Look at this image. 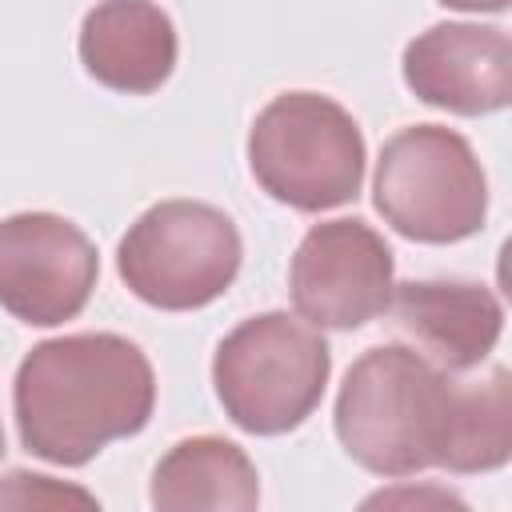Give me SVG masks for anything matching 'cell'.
Returning a JSON list of instances; mask_svg holds the SVG:
<instances>
[{
	"mask_svg": "<svg viewBox=\"0 0 512 512\" xmlns=\"http://www.w3.org/2000/svg\"><path fill=\"white\" fill-rule=\"evenodd\" d=\"M84 72L124 96L156 92L176 68V24L156 0H96L80 24Z\"/></svg>",
	"mask_w": 512,
	"mask_h": 512,
	"instance_id": "11",
	"label": "cell"
},
{
	"mask_svg": "<svg viewBox=\"0 0 512 512\" xmlns=\"http://www.w3.org/2000/svg\"><path fill=\"white\" fill-rule=\"evenodd\" d=\"M152 408V364L140 344L116 332L40 340L20 360L12 384L20 444L60 468H80L112 440L136 436Z\"/></svg>",
	"mask_w": 512,
	"mask_h": 512,
	"instance_id": "1",
	"label": "cell"
},
{
	"mask_svg": "<svg viewBox=\"0 0 512 512\" xmlns=\"http://www.w3.org/2000/svg\"><path fill=\"white\" fill-rule=\"evenodd\" d=\"M372 204L404 240L456 244L484 228L488 176L460 132L408 124L380 148Z\"/></svg>",
	"mask_w": 512,
	"mask_h": 512,
	"instance_id": "5",
	"label": "cell"
},
{
	"mask_svg": "<svg viewBox=\"0 0 512 512\" xmlns=\"http://www.w3.org/2000/svg\"><path fill=\"white\" fill-rule=\"evenodd\" d=\"M456 392L424 352L376 344L352 360L336 396V436L344 452L388 480L444 468L456 424Z\"/></svg>",
	"mask_w": 512,
	"mask_h": 512,
	"instance_id": "2",
	"label": "cell"
},
{
	"mask_svg": "<svg viewBox=\"0 0 512 512\" xmlns=\"http://www.w3.org/2000/svg\"><path fill=\"white\" fill-rule=\"evenodd\" d=\"M512 456V376L508 368H492L476 384H460L456 392V424L444 468L456 476L496 472Z\"/></svg>",
	"mask_w": 512,
	"mask_h": 512,
	"instance_id": "13",
	"label": "cell"
},
{
	"mask_svg": "<svg viewBox=\"0 0 512 512\" xmlns=\"http://www.w3.org/2000/svg\"><path fill=\"white\" fill-rule=\"evenodd\" d=\"M388 312L396 328L444 372H468L492 356L504 332V304L476 280H404L392 284Z\"/></svg>",
	"mask_w": 512,
	"mask_h": 512,
	"instance_id": "10",
	"label": "cell"
},
{
	"mask_svg": "<svg viewBox=\"0 0 512 512\" xmlns=\"http://www.w3.org/2000/svg\"><path fill=\"white\" fill-rule=\"evenodd\" d=\"M240 260L244 244L232 216L204 200L152 204L116 248V272L128 292L160 312H192L220 300Z\"/></svg>",
	"mask_w": 512,
	"mask_h": 512,
	"instance_id": "6",
	"label": "cell"
},
{
	"mask_svg": "<svg viewBox=\"0 0 512 512\" xmlns=\"http://www.w3.org/2000/svg\"><path fill=\"white\" fill-rule=\"evenodd\" d=\"M100 276L96 244L56 212L0 220V308L24 324L52 328L84 312Z\"/></svg>",
	"mask_w": 512,
	"mask_h": 512,
	"instance_id": "8",
	"label": "cell"
},
{
	"mask_svg": "<svg viewBox=\"0 0 512 512\" xmlns=\"http://www.w3.org/2000/svg\"><path fill=\"white\" fill-rule=\"evenodd\" d=\"M444 8H456V12H504L508 0H440Z\"/></svg>",
	"mask_w": 512,
	"mask_h": 512,
	"instance_id": "16",
	"label": "cell"
},
{
	"mask_svg": "<svg viewBox=\"0 0 512 512\" xmlns=\"http://www.w3.org/2000/svg\"><path fill=\"white\" fill-rule=\"evenodd\" d=\"M0 456H4V424H0Z\"/></svg>",
	"mask_w": 512,
	"mask_h": 512,
	"instance_id": "17",
	"label": "cell"
},
{
	"mask_svg": "<svg viewBox=\"0 0 512 512\" xmlns=\"http://www.w3.org/2000/svg\"><path fill=\"white\" fill-rule=\"evenodd\" d=\"M392 248L364 220H324L304 232L288 264V296L312 328L352 332L388 312Z\"/></svg>",
	"mask_w": 512,
	"mask_h": 512,
	"instance_id": "7",
	"label": "cell"
},
{
	"mask_svg": "<svg viewBox=\"0 0 512 512\" xmlns=\"http://www.w3.org/2000/svg\"><path fill=\"white\" fill-rule=\"evenodd\" d=\"M60 504H80V508H100V500L84 488H68L52 476L36 472H8L0 480V508H60Z\"/></svg>",
	"mask_w": 512,
	"mask_h": 512,
	"instance_id": "14",
	"label": "cell"
},
{
	"mask_svg": "<svg viewBox=\"0 0 512 512\" xmlns=\"http://www.w3.org/2000/svg\"><path fill=\"white\" fill-rule=\"evenodd\" d=\"M332 348L300 316L260 312L236 324L212 356V384L224 416L252 436L300 428L324 400Z\"/></svg>",
	"mask_w": 512,
	"mask_h": 512,
	"instance_id": "3",
	"label": "cell"
},
{
	"mask_svg": "<svg viewBox=\"0 0 512 512\" xmlns=\"http://www.w3.org/2000/svg\"><path fill=\"white\" fill-rule=\"evenodd\" d=\"M364 164L368 148L360 124L344 104L320 92H280L248 128V168L256 184L296 212L356 200Z\"/></svg>",
	"mask_w": 512,
	"mask_h": 512,
	"instance_id": "4",
	"label": "cell"
},
{
	"mask_svg": "<svg viewBox=\"0 0 512 512\" xmlns=\"http://www.w3.org/2000/svg\"><path fill=\"white\" fill-rule=\"evenodd\" d=\"M452 504V508H464V500L456 492H444V488H428V492H412V488H400V492H376L364 500V508H376V504Z\"/></svg>",
	"mask_w": 512,
	"mask_h": 512,
	"instance_id": "15",
	"label": "cell"
},
{
	"mask_svg": "<svg viewBox=\"0 0 512 512\" xmlns=\"http://www.w3.org/2000/svg\"><path fill=\"white\" fill-rule=\"evenodd\" d=\"M400 72L416 100L456 116H488L512 100V40L496 24H432L408 40Z\"/></svg>",
	"mask_w": 512,
	"mask_h": 512,
	"instance_id": "9",
	"label": "cell"
},
{
	"mask_svg": "<svg viewBox=\"0 0 512 512\" xmlns=\"http://www.w3.org/2000/svg\"><path fill=\"white\" fill-rule=\"evenodd\" d=\"M148 500L160 512H252L260 504V476L240 444L224 436H188L152 468Z\"/></svg>",
	"mask_w": 512,
	"mask_h": 512,
	"instance_id": "12",
	"label": "cell"
}]
</instances>
